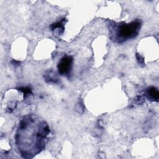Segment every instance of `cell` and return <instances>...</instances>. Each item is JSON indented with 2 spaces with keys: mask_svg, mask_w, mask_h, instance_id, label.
Returning a JSON list of instances; mask_svg holds the SVG:
<instances>
[{
  "mask_svg": "<svg viewBox=\"0 0 159 159\" xmlns=\"http://www.w3.org/2000/svg\"><path fill=\"white\" fill-rule=\"evenodd\" d=\"M72 62L73 58L71 57L65 56L63 57L60 60L58 65L59 73L62 75L68 74L71 69Z\"/></svg>",
  "mask_w": 159,
  "mask_h": 159,
  "instance_id": "obj_2",
  "label": "cell"
},
{
  "mask_svg": "<svg viewBox=\"0 0 159 159\" xmlns=\"http://www.w3.org/2000/svg\"><path fill=\"white\" fill-rule=\"evenodd\" d=\"M148 94L152 99L158 101L159 98V93L155 88H150L148 91Z\"/></svg>",
  "mask_w": 159,
  "mask_h": 159,
  "instance_id": "obj_3",
  "label": "cell"
},
{
  "mask_svg": "<svg viewBox=\"0 0 159 159\" xmlns=\"http://www.w3.org/2000/svg\"><path fill=\"white\" fill-rule=\"evenodd\" d=\"M140 27V24L137 22H132L130 24L119 25L117 35L119 39L126 40L136 36Z\"/></svg>",
  "mask_w": 159,
  "mask_h": 159,
  "instance_id": "obj_1",
  "label": "cell"
}]
</instances>
